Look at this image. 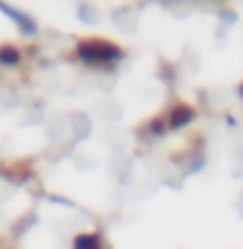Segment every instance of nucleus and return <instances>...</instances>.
<instances>
[{
  "label": "nucleus",
  "mask_w": 243,
  "mask_h": 249,
  "mask_svg": "<svg viewBox=\"0 0 243 249\" xmlns=\"http://www.w3.org/2000/svg\"><path fill=\"white\" fill-rule=\"evenodd\" d=\"M77 55L90 65H102V62H117L120 50L114 43H105V40H83L77 46Z\"/></svg>",
  "instance_id": "obj_1"
},
{
  "label": "nucleus",
  "mask_w": 243,
  "mask_h": 249,
  "mask_svg": "<svg viewBox=\"0 0 243 249\" xmlns=\"http://www.w3.org/2000/svg\"><path fill=\"white\" fill-rule=\"evenodd\" d=\"M191 120H194V111L188 105H179V108H172V114H169V126L172 129H179V126H185V123H191Z\"/></svg>",
  "instance_id": "obj_2"
},
{
  "label": "nucleus",
  "mask_w": 243,
  "mask_h": 249,
  "mask_svg": "<svg viewBox=\"0 0 243 249\" xmlns=\"http://www.w3.org/2000/svg\"><path fill=\"white\" fill-rule=\"evenodd\" d=\"M74 249H102V240L95 234H80L74 240Z\"/></svg>",
  "instance_id": "obj_3"
},
{
  "label": "nucleus",
  "mask_w": 243,
  "mask_h": 249,
  "mask_svg": "<svg viewBox=\"0 0 243 249\" xmlns=\"http://www.w3.org/2000/svg\"><path fill=\"white\" fill-rule=\"evenodd\" d=\"M0 9H3V13H6L9 18H16V22H19V25H22V28H25V31H34V22H31V18H22V13H16V9H13V6H3V3H0Z\"/></svg>",
  "instance_id": "obj_4"
},
{
  "label": "nucleus",
  "mask_w": 243,
  "mask_h": 249,
  "mask_svg": "<svg viewBox=\"0 0 243 249\" xmlns=\"http://www.w3.org/2000/svg\"><path fill=\"white\" fill-rule=\"evenodd\" d=\"M0 62H3V65H16L19 62V50H16V46H0Z\"/></svg>",
  "instance_id": "obj_5"
},
{
  "label": "nucleus",
  "mask_w": 243,
  "mask_h": 249,
  "mask_svg": "<svg viewBox=\"0 0 243 249\" xmlns=\"http://www.w3.org/2000/svg\"><path fill=\"white\" fill-rule=\"evenodd\" d=\"M240 95H243V86H240Z\"/></svg>",
  "instance_id": "obj_6"
}]
</instances>
